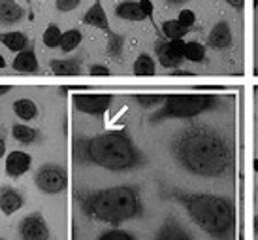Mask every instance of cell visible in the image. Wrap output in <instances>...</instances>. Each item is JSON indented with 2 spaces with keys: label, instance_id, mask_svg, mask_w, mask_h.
Returning a JSON list of instances; mask_svg holds the SVG:
<instances>
[{
  "label": "cell",
  "instance_id": "obj_36",
  "mask_svg": "<svg viewBox=\"0 0 258 240\" xmlns=\"http://www.w3.org/2000/svg\"><path fill=\"white\" fill-rule=\"evenodd\" d=\"M168 4H172V6H179V4H185L186 0H166Z\"/></svg>",
  "mask_w": 258,
  "mask_h": 240
},
{
  "label": "cell",
  "instance_id": "obj_17",
  "mask_svg": "<svg viewBox=\"0 0 258 240\" xmlns=\"http://www.w3.org/2000/svg\"><path fill=\"white\" fill-rule=\"evenodd\" d=\"M115 15L119 19H126V21H144V19H147L142 12V8H140V2H134V0H124L121 4H117Z\"/></svg>",
  "mask_w": 258,
  "mask_h": 240
},
{
  "label": "cell",
  "instance_id": "obj_15",
  "mask_svg": "<svg viewBox=\"0 0 258 240\" xmlns=\"http://www.w3.org/2000/svg\"><path fill=\"white\" fill-rule=\"evenodd\" d=\"M14 70L23 74H36L40 72V65H38L36 59V51H34V45L32 47H27L25 51H19L17 57L14 59Z\"/></svg>",
  "mask_w": 258,
  "mask_h": 240
},
{
  "label": "cell",
  "instance_id": "obj_18",
  "mask_svg": "<svg viewBox=\"0 0 258 240\" xmlns=\"http://www.w3.org/2000/svg\"><path fill=\"white\" fill-rule=\"evenodd\" d=\"M49 66L55 76H78L81 72V65L76 59H53Z\"/></svg>",
  "mask_w": 258,
  "mask_h": 240
},
{
  "label": "cell",
  "instance_id": "obj_1",
  "mask_svg": "<svg viewBox=\"0 0 258 240\" xmlns=\"http://www.w3.org/2000/svg\"><path fill=\"white\" fill-rule=\"evenodd\" d=\"M170 153L183 170L200 178H224L236 170L234 140L206 123H192L175 132Z\"/></svg>",
  "mask_w": 258,
  "mask_h": 240
},
{
  "label": "cell",
  "instance_id": "obj_24",
  "mask_svg": "<svg viewBox=\"0 0 258 240\" xmlns=\"http://www.w3.org/2000/svg\"><path fill=\"white\" fill-rule=\"evenodd\" d=\"M183 57L190 63H204L206 61V47L198 42H186Z\"/></svg>",
  "mask_w": 258,
  "mask_h": 240
},
{
  "label": "cell",
  "instance_id": "obj_5",
  "mask_svg": "<svg viewBox=\"0 0 258 240\" xmlns=\"http://www.w3.org/2000/svg\"><path fill=\"white\" fill-rule=\"evenodd\" d=\"M219 97L209 93L198 95H168L164 104L149 117L151 123H160L164 119H192L204 112L217 108Z\"/></svg>",
  "mask_w": 258,
  "mask_h": 240
},
{
  "label": "cell",
  "instance_id": "obj_9",
  "mask_svg": "<svg viewBox=\"0 0 258 240\" xmlns=\"http://www.w3.org/2000/svg\"><path fill=\"white\" fill-rule=\"evenodd\" d=\"M155 240H194L177 218H168L155 234Z\"/></svg>",
  "mask_w": 258,
  "mask_h": 240
},
{
  "label": "cell",
  "instance_id": "obj_10",
  "mask_svg": "<svg viewBox=\"0 0 258 240\" xmlns=\"http://www.w3.org/2000/svg\"><path fill=\"white\" fill-rule=\"evenodd\" d=\"M155 51H157V59L160 61V65L164 66V68L177 70V68L183 65V61H185V57L179 55V53L172 47L170 40H166V42L164 40H158L157 45H155Z\"/></svg>",
  "mask_w": 258,
  "mask_h": 240
},
{
  "label": "cell",
  "instance_id": "obj_30",
  "mask_svg": "<svg viewBox=\"0 0 258 240\" xmlns=\"http://www.w3.org/2000/svg\"><path fill=\"white\" fill-rule=\"evenodd\" d=\"M177 21H179L185 29L190 30V27H194V23H196V15H194L192 10H181L179 15H177Z\"/></svg>",
  "mask_w": 258,
  "mask_h": 240
},
{
  "label": "cell",
  "instance_id": "obj_21",
  "mask_svg": "<svg viewBox=\"0 0 258 240\" xmlns=\"http://www.w3.org/2000/svg\"><path fill=\"white\" fill-rule=\"evenodd\" d=\"M14 112L17 117H21L25 121H30V119H34L38 116V106L34 101H30V99H17L14 102Z\"/></svg>",
  "mask_w": 258,
  "mask_h": 240
},
{
  "label": "cell",
  "instance_id": "obj_3",
  "mask_svg": "<svg viewBox=\"0 0 258 240\" xmlns=\"http://www.w3.org/2000/svg\"><path fill=\"white\" fill-rule=\"evenodd\" d=\"M74 161L79 165H94L111 172H124L144 167V153L126 132H104L94 138H74Z\"/></svg>",
  "mask_w": 258,
  "mask_h": 240
},
{
  "label": "cell",
  "instance_id": "obj_11",
  "mask_svg": "<svg viewBox=\"0 0 258 240\" xmlns=\"http://www.w3.org/2000/svg\"><path fill=\"white\" fill-rule=\"evenodd\" d=\"M30 165H32V157L29 153L15 150L6 157V174L12 178H19L25 172H29Z\"/></svg>",
  "mask_w": 258,
  "mask_h": 240
},
{
  "label": "cell",
  "instance_id": "obj_28",
  "mask_svg": "<svg viewBox=\"0 0 258 240\" xmlns=\"http://www.w3.org/2000/svg\"><path fill=\"white\" fill-rule=\"evenodd\" d=\"M164 95H134V101L142 106V108H155L160 102H164Z\"/></svg>",
  "mask_w": 258,
  "mask_h": 240
},
{
  "label": "cell",
  "instance_id": "obj_22",
  "mask_svg": "<svg viewBox=\"0 0 258 240\" xmlns=\"http://www.w3.org/2000/svg\"><path fill=\"white\" fill-rule=\"evenodd\" d=\"M162 29V34H164L168 40H183L185 34L188 32V29H185L177 19H172V21H164L160 25Z\"/></svg>",
  "mask_w": 258,
  "mask_h": 240
},
{
  "label": "cell",
  "instance_id": "obj_42",
  "mask_svg": "<svg viewBox=\"0 0 258 240\" xmlns=\"http://www.w3.org/2000/svg\"><path fill=\"white\" fill-rule=\"evenodd\" d=\"M254 6H258V0H254Z\"/></svg>",
  "mask_w": 258,
  "mask_h": 240
},
{
  "label": "cell",
  "instance_id": "obj_32",
  "mask_svg": "<svg viewBox=\"0 0 258 240\" xmlns=\"http://www.w3.org/2000/svg\"><path fill=\"white\" fill-rule=\"evenodd\" d=\"M89 72H91V76H109V68L104 65H93L91 68H89Z\"/></svg>",
  "mask_w": 258,
  "mask_h": 240
},
{
  "label": "cell",
  "instance_id": "obj_35",
  "mask_svg": "<svg viewBox=\"0 0 258 240\" xmlns=\"http://www.w3.org/2000/svg\"><path fill=\"white\" fill-rule=\"evenodd\" d=\"M190 74L192 72H186V70H179V68H177V70H173L172 76H190Z\"/></svg>",
  "mask_w": 258,
  "mask_h": 240
},
{
  "label": "cell",
  "instance_id": "obj_31",
  "mask_svg": "<svg viewBox=\"0 0 258 240\" xmlns=\"http://www.w3.org/2000/svg\"><path fill=\"white\" fill-rule=\"evenodd\" d=\"M81 4V0H57V10L60 12H72Z\"/></svg>",
  "mask_w": 258,
  "mask_h": 240
},
{
  "label": "cell",
  "instance_id": "obj_39",
  "mask_svg": "<svg viewBox=\"0 0 258 240\" xmlns=\"http://www.w3.org/2000/svg\"><path fill=\"white\" fill-rule=\"evenodd\" d=\"M254 233H256V236H258V214H256V218H254Z\"/></svg>",
  "mask_w": 258,
  "mask_h": 240
},
{
  "label": "cell",
  "instance_id": "obj_34",
  "mask_svg": "<svg viewBox=\"0 0 258 240\" xmlns=\"http://www.w3.org/2000/svg\"><path fill=\"white\" fill-rule=\"evenodd\" d=\"M226 2H228L232 8H236V10H241L245 4V0H226Z\"/></svg>",
  "mask_w": 258,
  "mask_h": 240
},
{
  "label": "cell",
  "instance_id": "obj_20",
  "mask_svg": "<svg viewBox=\"0 0 258 240\" xmlns=\"http://www.w3.org/2000/svg\"><path fill=\"white\" fill-rule=\"evenodd\" d=\"M132 72L136 74V76H142V78L155 76V59L151 57L149 53L138 55L134 65H132Z\"/></svg>",
  "mask_w": 258,
  "mask_h": 240
},
{
  "label": "cell",
  "instance_id": "obj_8",
  "mask_svg": "<svg viewBox=\"0 0 258 240\" xmlns=\"http://www.w3.org/2000/svg\"><path fill=\"white\" fill-rule=\"evenodd\" d=\"M19 236L21 240H49V227L40 212L29 214L19 223Z\"/></svg>",
  "mask_w": 258,
  "mask_h": 240
},
{
  "label": "cell",
  "instance_id": "obj_12",
  "mask_svg": "<svg viewBox=\"0 0 258 240\" xmlns=\"http://www.w3.org/2000/svg\"><path fill=\"white\" fill-rule=\"evenodd\" d=\"M83 23L85 25H91L94 29H100L102 32L106 34H111V29H109V21H108V15L104 12V6H102V0H94V4L85 12L83 15Z\"/></svg>",
  "mask_w": 258,
  "mask_h": 240
},
{
  "label": "cell",
  "instance_id": "obj_29",
  "mask_svg": "<svg viewBox=\"0 0 258 240\" xmlns=\"http://www.w3.org/2000/svg\"><path fill=\"white\" fill-rule=\"evenodd\" d=\"M96 240H136V236L122 229H109L106 233H102Z\"/></svg>",
  "mask_w": 258,
  "mask_h": 240
},
{
  "label": "cell",
  "instance_id": "obj_27",
  "mask_svg": "<svg viewBox=\"0 0 258 240\" xmlns=\"http://www.w3.org/2000/svg\"><path fill=\"white\" fill-rule=\"evenodd\" d=\"M109 40H108V55L109 57H113L115 61H119V57L122 55V45H124V38L121 36V34H115V32H111L109 34Z\"/></svg>",
  "mask_w": 258,
  "mask_h": 240
},
{
  "label": "cell",
  "instance_id": "obj_19",
  "mask_svg": "<svg viewBox=\"0 0 258 240\" xmlns=\"http://www.w3.org/2000/svg\"><path fill=\"white\" fill-rule=\"evenodd\" d=\"M0 42L6 45L10 51H25L27 47H29V38L25 36L23 32H17V30H14V32H4V34H0Z\"/></svg>",
  "mask_w": 258,
  "mask_h": 240
},
{
  "label": "cell",
  "instance_id": "obj_41",
  "mask_svg": "<svg viewBox=\"0 0 258 240\" xmlns=\"http://www.w3.org/2000/svg\"><path fill=\"white\" fill-rule=\"evenodd\" d=\"M254 172H256V174H258V157H256V159H254Z\"/></svg>",
  "mask_w": 258,
  "mask_h": 240
},
{
  "label": "cell",
  "instance_id": "obj_6",
  "mask_svg": "<svg viewBox=\"0 0 258 240\" xmlns=\"http://www.w3.org/2000/svg\"><path fill=\"white\" fill-rule=\"evenodd\" d=\"M36 187L45 195H58L68 187V174L62 167L47 163L40 167V170L34 176Z\"/></svg>",
  "mask_w": 258,
  "mask_h": 240
},
{
  "label": "cell",
  "instance_id": "obj_43",
  "mask_svg": "<svg viewBox=\"0 0 258 240\" xmlns=\"http://www.w3.org/2000/svg\"><path fill=\"white\" fill-rule=\"evenodd\" d=\"M0 240H4V238H0Z\"/></svg>",
  "mask_w": 258,
  "mask_h": 240
},
{
  "label": "cell",
  "instance_id": "obj_7",
  "mask_svg": "<svg viewBox=\"0 0 258 240\" xmlns=\"http://www.w3.org/2000/svg\"><path fill=\"white\" fill-rule=\"evenodd\" d=\"M113 97L111 95H89V93H76L72 95V104L78 112L89 114V116H102L111 106Z\"/></svg>",
  "mask_w": 258,
  "mask_h": 240
},
{
  "label": "cell",
  "instance_id": "obj_33",
  "mask_svg": "<svg viewBox=\"0 0 258 240\" xmlns=\"http://www.w3.org/2000/svg\"><path fill=\"white\" fill-rule=\"evenodd\" d=\"M140 8H142V12L147 19L153 21V2L151 0H140Z\"/></svg>",
  "mask_w": 258,
  "mask_h": 240
},
{
  "label": "cell",
  "instance_id": "obj_25",
  "mask_svg": "<svg viewBox=\"0 0 258 240\" xmlns=\"http://www.w3.org/2000/svg\"><path fill=\"white\" fill-rule=\"evenodd\" d=\"M81 32H79L78 29H70L66 30V32H62V40H60V50L62 51H74L76 47H78L79 44H81Z\"/></svg>",
  "mask_w": 258,
  "mask_h": 240
},
{
  "label": "cell",
  "instance_id": "obj_26",
  "mask_svg": "<svg viewBox=\"0 0 258 240\" xmlns=\"http://www.w3.org/2000/svg\"><path fill=\"white\" fill-rule=\"evenodd\" d=\"M60 40H62V32L55 23H51L43 32V44L49 50H55V47H60Z\"/></svg>",
  "mask_w": 258,
  "mask_h": 240
},
{
  "label": "cell",
  "instance_id": "obj_2",
  "mask_svg": "<svg viewBox=\"0 0 258 240\" xmlns=\"http://www.w3.org/2000/svg\"><path fill=\"white\" fill-rule=\"evenodd\" d=\"M179 203L194 221L213 240H236L237 210L236 203L222 195L211 193H188L183 189H168L166 195Z\"/></svg>",
  "mask_w": 258,
  "mask_h": 240
},
{
  "label": "cell",
  "instance_id": "obj_14",
  "mask_svg": "<svg viewBox=\"0 0 258 240\" xmlns=\"http://www.w3.org/2000/svg\"><path fill=\"white\" fill-rule=\"evenodd\" d=\"M25 203L23 195L14 187H0V212L4 216H12Z\"/></svg>",
  "mask_w": 258,
  "mask_h": 240
},
{
  "label": "cell",
  "instance_id": "obj_23",
  "mask_svg": "<svg viewBox=\"0 0 258 240\" xmlns=\"http://www.w3.org/2000/svg\"><path fill=\"white\" fill-rule=\"evenodd\" d=\"M12 136L21 144H32L38 138V132L27 127V125H14L12 127Z\"/></svg>",
  "mask_w": 258,
  "mask_h": 240
},
{
  "label": "cell",
  "instance_id": "obj_37",
  "mask_svg": "<svg viewBox=\"0 0 258 240\" xmlns=\"http://www.w3.org/2000/svg\"><path fill=\"white\" fill-rule=\"evenodd\" d=\"M6 153V144H4V138H0V157Z\"/></svg>",
  "mask_w": 258,
  "mask_h": 240
},
{
  "label": "cell",
  "instance_id": "obj_13",
  "mask_svg": "<svg viewBox=\"0 0 258 240\" xmlns=\"http://www.w3.org/2000/svg\"><path fill=\"white\" fill-rule=\"evenodd\" d=\"M208 45L211 50H226L232 45V30L226 21H219L208 36Z\"/></svg>",
  "mask_w": 258,
  "mask_h": 240
},
{
  "label": "cell",
  "instance_id": "obj_16",
  "mask_svg": "<svg viewBox=\"0 0 258 240\" xmlns=\"http://www.w3.org/2000/svg\"><path fill=\"white\" fill-rule=\"evenodd\" d=\"M23 17V8L15 0H0V25H15Z\"/></svg>",
  "mask_w": 258,
  "mask_h": 240
},
{
  "label": "cell",
  "instance_id": "obj_40",
  "mask_svg": "<svg viewBox=\"0 0 258 240\" xmlns=\"http://www.w3.org/2000/svg\"><path fill=\"white\" fill-rule=\"evenodd\" d=\"M6 66V61H4V57H0V68H4Z\"/></svg>",
  "mask_w": 258,
  "mask_h": 240
},
{
  "label": "cell",
  "instance_id": "obj_4",
  "mask_svg": "<svg viewBox=\"0 0 258 240\" xmlns=\"http://www.w3.org/2000/svg\"><path fill=\"white\" fill-rule=\"evenodd\" d=\"M76 203L79 204V210L83 212V216L108 225H121L124 221L136 219L144 214L140 191L134 185L79 191L76 193Z\"/></svg>",
  "mask_w": 258,
  "mask_h": 240
},
{
  "label": "cell",
  "instance_id": "obj_38",
  "mask_svg": "<svg viewBox=\"0 0 258 240\" xmlns=\"http://www.w3.org/2000/svg\"><path fill=\"white\" fill-rule=\"evenodd\" d=\"M10 85H0V95H6V93H10Z\"/></svg>",
  "mask_w": 258,
  "mask_h": 240
}]
</instances>
